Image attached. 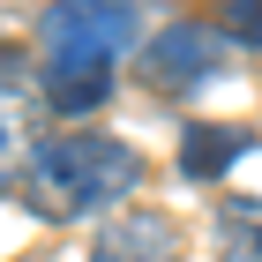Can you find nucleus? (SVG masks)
<instances>
[{"label":"nucleus","instance_id":"7ed1b4c3","mask_svg":"<svg viewBox=\"0 0 262 262\" xmlns=\"http://www.w3.org/2000/svg\"><path fill=\"white\" fill-rule=\"evenodd\" d=\"M225 53H232V38L217 23H165L158 38L142 45V82L158 98H187L210 75H225Z\"/></svg>","mask_w":262,"mask_h":262},{"label":"nucleus","instance_id":"39448f33","mask_svg":"<svg viewBox=\"0 0 262 262\" xmlns=\"http://www.w3.org/2000/svg\"><path fill=\"white\" fill-rule=\"evenodd\" d=\"M240 150H247L240 127H210V120H187V127H180V172H187V180H202V187L217 180V172H232Z\"/></svg>","mask_w":262,"mask_h":262},{"label":"nucleus","instance_id":"423d86ee","mask_svg":"<svg viewBox=\"0 0 262 262\" xmlns=\"http://www.w3.org/2000/svg\"><path fill=\"white\" fill-rule=\"evenodd\" d=\"M217 240H225V262H262V202H225L217 210Z\"/></svg>","mask_w":262,"mask_h":262},{"label":"nucleus","instance_id":"f03ea898","mask_svg":"<svg viewBox=\"0 0 262 262\" xmlns=\"http://www.w3.org/2000/svg\"><path fill=\"white\" fill-rule=\"evenodd\" d=\"M38 38L53 113H98L113 98L120 53H135V0H53Z\"/></svg>","mask_w":262,"mask_h":262},{"label":"nucleus","instance_id":"6e6552de","mask_svg":"<svg viewBox=\"0 0 262 262\" xmlns=\"http://www.w3.org/2000/svg\"><path fill=\"white\" fill-rule=\"evenodd\" d=\"M15 82H23V53L0 38V90H15Z\"/></svg>","mask_w":262,"mask_h":262},{"label":"nucleus","instance_id":"f257e3e1","mask_svg":"<svg viewBox=\"0 0 262 262\" xmlns=\"http://www.w3.org/2000/svg\"><path fill=\"white\" fill-rule=\"evenodd\" d=\"M135 180H142V158L127 142L98 135V127H68V135L30 142V158H23V172H15L23 202H30L45 225L98 217V210H113L120 195H135Z\"/></svg>","mask_w":262,"mask_h":262},{"label":"nucleus","instance_id":"0eeeda50","mask_svg":"<svg viewBox=\"0 0 262 262\" xmlns=\"http://www.w3.org/2000/svg\"><path fill=\"white\" fill-rule=\"evenodd\" d=\"M217 30L247 53H262V0H217Z\"/></svg>","mask_w":262,"mask_h":262},{"label":"nucleus","instance_id":"1a4fd4ad","mask_svg":"<svg viewBox=\"0 0 262 262\" xmlns=\"http://www.w3.org/2000/svg\"><path fill=\"white\" fill-rule=\"evenodd\" d=\"M8 150H15V127L0 120V172H8Z\"/></svg>","mask_w":262,"mask_h":262},{"label":"nucleus","instance_id":"20e7f679","mask_svg":"<svg viewBox=\"0 0 262 262\" xmlns=\"http://www.w3.org/2000/svg\"><path fill=\"white\" fill-rule=\"evenodd\" d=\"M90 262H180V225L158 217V210H135V217H113L90 247Z\"/></svg>","mask_w":262,"mask_h":262}]
</instances>
